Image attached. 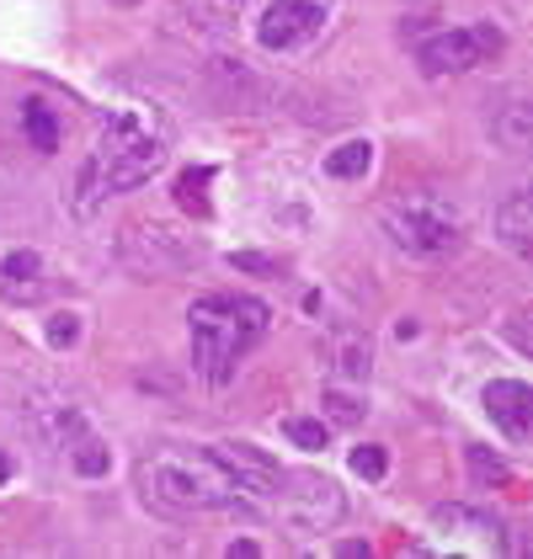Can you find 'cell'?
Returning <instances> with one entry per match:
<instances>
[{
  "mask_svg": "<svg viewBox=\"0 0 533 559\" xmlns=\"http://www.w3.org/2000/svg\"><path fill=\"white\" fill-rule=\"evenodd\" d=\"M166 155H171V129H166L161 107H139L133 102V107L107 112V123L96 129L86 166L75 176V214L91 218L107 198L144 187L166 166Z\"/></svg>",
  "mask_w": 533,
  "mask_h": 559,
  "instance_id": "cell-1",
  "label": "cell"
},
{
  "mask_svg": "<svg viewBox=\"0 0 533 559\" xmlns=\"http://www.w3.org/2000/svg\"><path fill=\"white\" fill-rule=\"evenodd\" d=\"M139 496L144 507L166 516H203V512H229L235 501V464L214 448H161L139 464Z\"/></svg>",
  "mask_w": 533,
  "mask_h": 559,
  "instance_id": "cell-2",
  "label": "cell"
},
{
  "mask_svg": "<svg viewBox=\"0 0 533 559\" xmlns=\"http://www.w3.org/2000/svg\"><path fill=\"white\" fill-rule=\"evenodd\" d=\"M272 309L251 294H203L187 309V336H192V368L209 389H224L235 379L240 357L266 336Z\"/></svg>",
  "mask_w": 533,
  "mask_h": 559,
  "instance_id": "cell-3",
  "label": "cell"
},
{
  "mask_svg": "<svg viewBox=\"0 0 533 559\" xmlns=\"http://www.w3.org/2000/svg\"><path fill=\"white\" fill-rule=\"evenodd\" d=\"M384 235L395 240L405 257H448L459 240H464V214L453 209L448 192L433 187H416V192H400L384 203Z\"/></svg>",
  "mask_w": 533,
  "mask_h": 559,
  "instance_id": "cell-4",
  "label": "cell"
},
{
  "mask_svg": "<svg viewBox=\"0 0 533 559\" xmlns=\"http://www.w3.org/2000/svg\"><path fill=\"white\" fill-rule=\"evenodd\" d=\"M347 512L336 479L325 474H310V469H294V474H277V501H272V516L288 527V533H331L336 522Z\"/></svg>",
  "mask_w": 533,
  "mask_h": 559,
  "instance_id": "cell-5",
  "label": "cell"
},
{
  "mask_svg": "<svg viewBox=\"0 0 533 559\" xmlns=\"http://www.w3.org/2000/svg\"><path fill=\"white\" fill-rule=\"evenodd\" d=\"M501 53V27L496 22H470V27H448L438 38L416 48L422 70L438 81V75H464V70H481Z\"/></svg>",
  "mask_w": 533,
  "mask_h": 559,
  "instance_id": "cell-6",
  "label": "cell"
},
{
  "mask_svg": "<svg viewBox=\"0 0 533 559\" xmlns=\"http://www.w3.org/2000/svg\"><path fill=\"white\" fill-rule=\"evenodd\" d=\"M427 527H433V549H453V555H475V559L507 555V527L490 512H475V507H459V501L438 507Z\"/></svg>",
  "mask_w": 533,
  "mask_h": 559,
  "instance_id": "cell-7",
  "label": "cell"
},
{
  "mask_svg": "<svg viewBox=\"0 0 533 559\" xmlns=\"http://www.w3.org/2000/svg\"><path fill=\"white\" fill-rule=\"evenodd\" d=\"M123 261L144 277H161V272H177L198 261V246H187L171 224H133L123 235Z\"/></svg>",
  "mask_w": 533,
  "mask_h": 559,
  "instance_id": "cell-8",
  "label": "cell"
},
{
  "mask_svg": "<svg viewBox=\"0 0 533 559\" xmlns=\"http://www.w3.org/2000/svg\"><path fill=\"white\" fill-rule=\"evenodd\" d=\"M320 27H325V0H272L257 22V44L288 53V48L310 44Z\"/></svg>",
  "mask_w": 533,
  "mask_h": 559,
  "instance_id": "cell-9",
  "label": "cell"
},
{
  "mask_svg": "<svg viewBox=\"0 0 533 559\" xmlns=\"http://www.w3.org/2000/svg\"><path fill=\"white\" fill-rule=\"evenodd\" d=\"M486 416L512 442H523L533 431V389L523 379H496V384H486Z\"/></svg>",
  "mask_w": 533,
  "mask_h": 559,
  "instance_id": "cell-10",
  "label": "cell"
},
{
  "mask_svg": "<svg viewBox=\"0 0 533 559\" xmlns=\"http://www.w3.org/2000/svg\"><path fill=\"white\" fill-rule=\"evenodd\" d=\"M0 299L5 304L44 299V261H38V251H11L0 261Z\"/></svg>",
  "mask_w": 533,
  "mask_h": 559,
  "instance_id": "cell-11",
  "label": "cell"
},
{
  "mask_svg": "<svg viewBox=\"0 0 533 559\" xmlns=\"http://www.w3.org/2000/svg\"><path fill=\"white\" fill-rule=\"evenodd\" d=\"M496 235L518 251V257H529L533 251V198L518 187V192H507V203L496 209Z\"/></svg>",
  "mask_w": 533,
  "mask_h": 559,
  "instance_id": "cell-12",
  "label": "cell"
},
{
  "mask_svg": "<svg viewBox=\"0 0 533 559\" xmlns=\"http://www.w3.org/2000/svg\"><path fill=\"white\" fill-rule=\"evenodd\" d=\"M331 357V384H368V368H374V346L363 336H336L325 346Z\"/></svg>",
  "mask_w": 533,
  "mask_h": 559,
  "instance_id": "cell-13",
  "label": "cell"
},
{
  "mask_svg": "<svg viewBox=\"0 0 533 559\" xmlns=\"http://www.w3.org/2000/svg\"><path fill=\"white\" fill-rule=\"evenodd\" d=\"M22 133H27V144L38 150V155H54L59 150V112L48 107V102H22Z\"/></svg>",
  "mask_w": 533,
  "mask_h": 559,
  "instance_id": "cell-14",
  "label": "cell"
},
{
  "mask_svg": "<svg viewBox=\"0 0 533 559\" xmlns=\"http://www.w3.org/2000/svg\"><path fill=\"white\" fill-rule=\"evenodd\" d=\"M368 166H374V144H368V139H347V144H336V150L325 155V171L342 176V181L368 176Z\"/></svg>",
  "mask_w": 533,
  "mask_h": 559,
  "instance_id": "cell-15",
  "label": "cell"
},
{
  "mask_svg": "<svg viewBox=\"0 0 533 559\" xmlns=\"http://www.w3.org/2000/svg\"><path fill=\"white\" fill-rule=\"evenodd\" d=\"M209 181H214V171H209V166H192V171L177 176V203L192 218H209V214H214V203H209Z\"/></svg>",
  "mask_w": 533,
  "mask_h": 559,
  "instance_id": "cell-16",
  "label": "cell"
},
{
  "mask_svg": "<svg viewBox=\"0 0 533 559\" xmlns=\"http://www.w3.org/2000/svg\"><path fill=\"white\" fill-rule=\"evenodd\" d=\"M283 431H288V442H294V448H305V453H320V448L331 442V427H325L320 416H288Z\"/></svg>",
  "mask_w": 533,
  "mask_h": 559,
  "instance_id": "cell-17",
  "label": "cell"
},
{
  "mask_svg": "<svg viewBox=\"0 0 533 559\" xmlns=\"http://www.w3.org/2000/svg\"><path fill=\"white\" fill-rule=\"evenodd\" d=\"M325 411H331V421H325V427H353V421H363V416H368V405H363L357 394H347L342 384L325 389Z\"/></svg>",
  "mask_w": 533,
  "mask_h": 559,
  "instance_id": "cell-18",
  "label": "cell"
},
{
  "mask_svg": "<svg viewBox=\"0 0 533 559\" xmlns=\"http://www.w3.org/2000/svg\"><path fill=\"white\" fill-rule=\"evenodd\" d=\"M70 459H75V469H81V474H107V464H112V459H107V448H102L96 437H86V431L75 437Z\"/></svg>",
  "mask_w": 533,
  "mask_h": 559,
  "instance_id": "cell-19",
  "label": "cell"
},
{
  "mask_svg": "<svg viewBox=\"0 0 533 559\" xmlns=\"http://www.w3.org/2000/svg\"><path fill=\"white\" fill-rule=\"evenodd\" d=\"M470 474H475L481 485H507V479H512V469H507L496 453H486V448H470Z\"/></svg>",
  "mask_w": 533,
  "mask_h": 559,
  "instance_id": "cell-20",
  "label": "cell"
},
{
  "mask_svg": "<svg viewBox=\"0 0 533 559\" xmlns=\"http://www.w3.org/2000/svg\"><path fill=\"white\" fill-rule=\"evenodd\" d=\"M353 469L363 474V479H384V469H390V453H384L379 442H363V448H353Z\"/></svg>",
  "mask_w": 533,
  "mask_h": 559,
  "instance_id": "cell-21",
  "label": "cell"
},
{
  "mask_svg": "<svg viewBox=\"0 0 533 559\" xmlns=\"http://www.w3.org/2000/svg\"><path fill=\"white\" fill-rule=\"evenodd\" d=\"M501 139H507L512 150H523V144H529V107H523V102H512V107H507V123H501Z\"/></svg>",
  "mask_w": 533,
  "mask_h": 559,
  "instance_id": "cell-22",
  "label": "cell"
},
{
  "mask_svg": "<svg viewBox=\"0 0 533 559\" xmlns=\"http://www.w3.org/2000/svg\"><path fill=\"white\" fill-rule=\"evenodd\" d=\"M75 336H81V320L75 314H54L48 320V346H75Z\"/></svg>",
  "mask_w": 533,
  "mask_h": 559,
  "instance_id": "cell-23",
  "label": "cell"
},
{
  "mask_svg": "<svg viewBox=\"0 0 533 559\" xmlns=\"http://www.w3.org/2000/svg\"><path fill=\"white\" fill-rule=\"evenodd\" d=\"M229 261H235L240 272H277V261L272 257H229Z\"/></svg>",
  "mask_w": 533,
  "mask_h": 559,
  "instance_id": "cell-24",
  "label": "cell"
},
{
  "mask_svg": "<svg viewBox=\"0 0 533 559\" xmlns=\"http://www.w3.org/2000/svg\"><path fill=\"white\" fill-rule=\"evenodd\" d=\"M224 555H229V559H235V555H240V559H257V544H251V538H235Z\"/></svg>",
  "mask_w": 533,
  "mask_h": 559,
  "instance_id": "cell-25",
  "label": "cell"
},
{
  "mask_svg": "<svg viewBox=\"0 0 533 559\" xmlns=\"http://www.w3.org/2000/svg\"><path fill=\"white\" fill-rule=\"evenodd\" d=\"M11 479V459H5V448H0V485Z\"/></svg>",
  "mask_w": 533,
  "mask_h": 559,
  "instance_id": "cell-26",
  "label": "cell"
},
{
  "mask_svg": "<svg viewBox=\"0 0 533 559\" xmlns=\"http://www.w3.org/2000/svg\"><path fill=\"white\" fill-rule=\"evenodd\" d=\"M118 5H133V0H118Z\"/></svg>",
  "mask_w": 533,
  "mask_h": 559,
  "instance_id": "cell-27",
  "label": "cell"
}]
</instances>
